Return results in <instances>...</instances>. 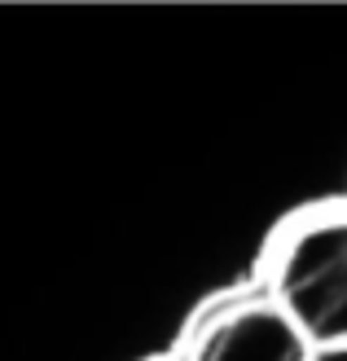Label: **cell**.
<instances>
[{
  "mask_svg": "<svg viewBox=\"0 0 347 361\" xmlns=\"http://www.w3.org/2000/svg\"><path fill=\"white\" fill-rule=\"evenodd\" d=\"M277 304L317 348L347 344V216H321L286 243Z\"/></svg>",
  "mask_w": 347,
  "mask_h": 361,
  "instance_id": "obj_1",
  "label": "cell"
},
{
  "mask_svg": "<svg viewBox=\"0 0 347 361\" xmlns=\"http://www.w3.org/2000/svg\"><path fill=\"white\" fill-rule=\"evenodd\" d=\"M313 361H347V344H334V348H317Z\"/></svg>",
  "mask_w": 347,
  "mask_h": 361,
  "instance_id": "obj_3",
  "label": "cell"
},
{
  "mask_svg": "<svg viewBox=\"0 0 347 361\" xmlns=\"http://www.w3.org/2000/svg\"><path fill=\"white\" fill-rule=\"evenodd\" d=\"M308 339L277 300H251L207 322L194 361H313Z\"/></svg>",
  "mask_w": 347,
  "mask_h": 361,
  "instance_id": "obj_2",
  "label": "cell"
}]
</instances>
